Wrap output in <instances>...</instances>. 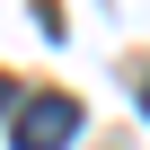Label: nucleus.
Returning a JSON list of instances; mask_svg holds the SVG:
<instances>
[{
  "label": "nucleus",
  "mask_w": 150,
  "mask_h": 150,
  "mask_svg": "<svg viewBox=\"0 0 150 150\" xmlns=\"http://www.w3.org/2000/svg\"><path fill=\"white\" fill-rule=\"evenodd\" d=\"M71 132H80V106L53 97V88H44V97H27V106H18V124H9V141H18V150H62Z\"/></svg>",
  "instance_id": "1"
},
{
  "label": "nucleus",
  "mask_w": 150,
  "mask_h": 150,
  "mask_svg": "<svg viewBox=\"0 0 150 150\" xmlns=\"http://www.w3.org/2000/svg\"><path fill=\"white\" fill-rule=\"evenodd\" d=\"M9 106H18V88H9V80H0V115H9Z\"/></svg>",
  "instance_id": "2"
},
{
  "label": "nucleus",
  "mask_w": 150,
  "mask_h": 150,
  "mask_svg": "<svg viewBox=\"0 0 150 150\" xmlns=\"http://www.w3.org/2000/svg\"><path fill=\"white\" fill-rule=\"evenodd\" d=\"M141 106H150V80H141Z\"/></svg>",
  "instance_id": "3"
}]
</instances>
